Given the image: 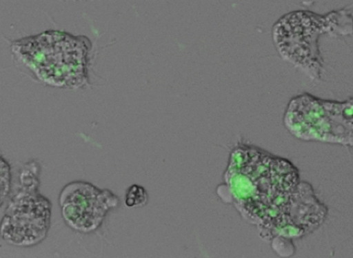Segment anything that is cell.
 <instances>
[{"instance_id":"ba28073f","label":"cell","mask_w":353,"mask_h":258,"mask_svg":"<svg viewBox=\"0 0 353 258\" xmlns=\"http://www.w3.org/2000/svg\"><path fill=\"white\" fill-rule=\"evenodd\" d=\"M11 189V168L10 164L1 157V205L8 197Z\"/></svg>"},{"instance_id":"52a82bcc","label":"cell","mask_w":353,"mask_h":258,"mask_svg":"<svg viewBox=\"0 0 353 258\" xmlns=\"http://www.w3.org/2000/svg\"><path fill=\"white\" fill-rule=\"evenodd\" d=\"M147 201L148 193L143 187L133 185L128 189L125 204L128 208H138L146 204Z\"/></svg>"},{"instance_id":"5b68a950","label":"cell","mask_w":353,"mask_h":258,"mask_svg":"<svg viewBox=\"0 0 353 258\" xmlns=\"http://www.w3.org/2000/svg\"><path fill=\"white\" fill-rule=\"evenodd\" d=\"M19 181V188L3 216L1 237L17 248H32L48 237L52 204L39 192V177L21 175Z\"/></svg>"},{"instance_id":"6da1fadb","label":"cell","mask_w":353,"mask_h":258,"mask_svg":"<svg viewBox=\"0 0 353 258\" xmlns=\"http://www.w3.org/2000/svg\"><path fill=\"white\" fill-rule=\"evenodd\" d=\"M232 195L266 237H303L322 226L327 208L286 159L241 146L231 154L225 173Z\"/></svg>"},{"instance_id":"3957f363","label":"cell","mask_w":353,"mask_h":258,"mask_svg":"<svg viewBox=\"0 0 353 258\" xmlns=\"http://www.w3.org/2000/svg\"><path fill=\"white\" fill-rule=\"evenodd\" d=\"M324 33L351 35L352 10L345 8L325 15L294 11L283 16L276 23L272 37L276 50L284 60L312 78H318L323 68L318 42Z\"/></svg>"},{"instance_id":"7a4b0ae2","label":"cell","mask_w":353,"mask_h":258,"mask_svg":"<svg viewBox=\"0 0 353 258\" xmlns=\"http://www.w3.org/2000/svg\"><path fill=\"white\" fill-rule=\"evenodd\" d=\"M90 40L83 36L48 30L15 40L13 55L49 87L79 89L88 83Z\"/></svg>"},{"instance_id":"8992f818","label":"cell","mask_w":353,"mask_h":258,"mask_svg":"<svg viewBox=\"0 0 353 258\" xmlns=\"http://www.w3.org/2000/svg\"><path fill=\"white\" fill-rule=\"evenodd\" d=\"M118 198L84 181L68 183L59 195L61 215L72 230L90 233L97 230L110 209L117 208Z\"/></svg>"},{"instance_id":"277c9868","label":"cell","mask_w":353,"mask_h":258,"mask_svg":"<svg viewBox=\"0 0 353 258\" xmlns=\"http://www.w3.org/2000/svg\"><path fill=\"white\" fill-rule=\"evenodd\" d=\"M352 97L337 101L305 93L290 101L283 123L299 139L352 146Z\"/></svg>"}]
</instances>
